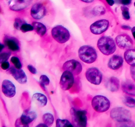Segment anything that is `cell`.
<instances>
[{
    "label": "cell",
    "mask_w": 135,
    "mask_h": 127,
    "mask_svg": "<svg viewBox=\"0 0 135 127\" xmlns=\"http://www.w3.org/2000/svg\"><path fill=\"white\" fill-rule=\"evenodd\" d=\"M106 2L108 3V4L110 6H112L114 4V1H107Z\"/></svg>",
    "instance_id": "ab89813d"
},
{
    "label": "cell",
    "mask_w": 135,
    "mask_h": 127,
    "mask_svg": "<svg viewBox=\"0 0 135 127\" xmlns=\"http://www.w3.org/2000/svg\"><path fill=\"white\" fill-rule=\"evenodd\" d=\"M27 68H28L29 70L30 71V72L33 74H36L37 73V70L35 67L33 66V65H30L27 66Z\"/></svg>",
    "instance_id": "836d02e7"
},
{
    "label": "cell",
    "mask_w": 135,
    "mask_h": 127,
    "mask_svg": "<svg viewBox=\"0 0 135 127\" xmlns=\"http://www.w3.org/2000/svg\"><path fill=\"white\" fill-rule=\"evenodd\" d=\"M132 32V33L133 37H134V39H135V32Z\"/></svg>",
    "instance_id": "f6af8a7d"
},
{
    "label": "cell",
    "mask_w": 135,
    "mask_h": 127,
    "mask_svg": "<svg viewBox=\"0 0 135 127\" xmlns=\"http://www.w3.org/2000/svg\"><path fill=\"white\" fill-rule=\"evenodd\" d=\"M54 117L52 114L50 113H46L43 115L42 120L44 124L47 126L50 127L52 126L54 121Z\"/></svg>",
    "instance_id": "cb8c5ba5"
},
{
    "label": "cell",
    "mask_w": 135,
    "mask_h": 127,
    "mask_svg": "<svg viewBox=\"0 0 135 127\" xmlns=\"http://www.w3.org/2000/svg\"><path fill=\"white\" fill-rule=\"evenodd\" d=\"M109 22L107 20L97 21L90 26L91 32L95 35H100L105 31L109 27Z\"/></svg>",
    "instance_id": "30bf717a"
},
{
    "label": "cell",
    "mask_w": 135,
    "mask_h": 127,
    "mask_svg": "<svg viewBox=\"0 0 135 127\" xmlns=\"http://www.w3.org/2000/svg\"><path fill=\"white\" fill-rule=\"evenodd\" d=\"M126 62L131 66H135V49H129L124 54Z\"/></svg>",
    "instance_id": "7402d4cb"
},
{
    "label": "cell",
    "mask_w": 135,
    "mask_h": 127,
    "mask_svg": "<svg viewBox=\"0 0 135 127\" xmlns=\"http://www.w3.org/2000/svg\"><path fill=\"white\" fill-rule=\"evenodd\" d=\"M72 123L74 127H85L87 123L86 111L77 110L72 108L70 110Z\"/></svg>",
    "instance_id": "277c9868"
},
{
    "label": "cell",
    "mask_w": 135,
    "mask_h": 127,
    "mask_svg": "<svg viewBox=\"0 0 135 127\" xmlns=\"http://www.w3.org/2000/svg\"><path fill=\"white\" fill-rule=\"evenodd\" d=\"M121 10L122 12L123 18L126 20H129L130 17L128 8L124 6H122L121 7Z\"/></svg>",
    "instance_id": "83f0119b"
},
{
    "label": "cell",
    "mask_w": 135,
    "mask_h": 127,
    "mask_svg": "<svg viewBox=\"0 0 135 127\" xmlns=\"http://www.w3.org/2000/svg\"><path fill=\"white\" fill-rule=\"evenodd\" d=\"M123 62V58L121 56L114 55L110 58L108 62V66L111 70H118L122 66Z\"/></svg>",
    "instance_id": "ac0fdd59"
},
{
    "label": "cell",
    "mask_w": 135,
    "mask_h": 127,
    "mask_svg": "<svg viewBox=\"0 0 135 127\" xmlns=\"http://www.w3.org/2000/svg\"><path fill=\"white\" fill-rule=\"evenodd\" d=\"M32 98L34 102L40 107H44L47 104V97L42 94L36 93L33 94Z\"/></svg>",
    "instance_id": "44dd1931"
},
{
    "label": "cell",
    "mask_w": 135,
    "mask_h": 127,
    "mask_svg": "<svg viewBox=\"0 0 135 127\" xmlns=\"http://www.w3.org/2000/svg\"><path fill=\"white\" fill-rule=\"evenodd\" d=\"M53 38L59 43L63 44L69 40L70 34L66 28L61 25H57L52 30Z\"/></svg>",
    "instance_id": "8992f818"
},
{
    "label": "cell",
    "mask_w": 135,
    "mask_h": 127,
    "mask_svg": "<svg viewBox=\"0 0 135 127\" xmlns=\"http://www.w3.org/2000/svg\"><path fill=\"white\" fill-rule=\"evenodd\" d=\"M46 12V8L42 3H36L31 8V15L34 19L40 20L45 17Z\"/></svg>",
    "instance_id": "7c38bea8"
},
{
    "label": "cell",
    "mask_w": 135,
    "mask_h": 127,
    "mask_svg": "<svg viewBox=\"0 0 135 127\" xmlns=\"http://www.w3.org/2000/svg\"><path fill=\"white\" fill-rule=\"evenodd\" d=\"M78 55L80 59L87 64L94 62L98 57L95 49L89 45L80 47L78 51Z\"/></svg>",
    "instance_id": "7a4b0ae2"
},
{
    "label": "cell",
    "mask_w": 135,
    "mask_h": 127,
    "mask_svg": "<svg viewBox=\"0 0 135 127\" xmlns=\"http://www.w3.org/2000/svg\"><path fill=\"white\" fill-rule=\"evenodd\" d=\"M115 41L117 45L122 49H130L133 44L131 37L125 34L118 35L115 38Z\"/></svg>",
    "instance_id": "8fae6325"
},
{
    "label": "cell",
    "mask_w": 135,
    "mask_h": 127,
    "mask_svg": "<svg viewBox=\"0 0 135 127\" xmlns=\"http://www.w3.org/2000/svg\"><path fill=\"white\" fill-rule=\"evenodd\" d=\"M134 6H135V2H134Z\"/></svg>",
    "instance_id": "bcb514c9"
},
{
    "label": "cell",
    "mask_w": 135,
    "mask_h": 127,
    "mask_svg": "<svg viewBox=\"0 0 135 127\" xmlns=\"http://www.w3.org/2000/svg\"><path fill=\"white\" fill-rule=\"evenodd\" d=\"M122 88L124 93L128 95L135 97V85L132 81L126 80L122 83Z\"/></svg>",
    "instance_id": "d6986e66"
},
{
    "label": "cell",
    "mask_w": 135,
    "mask_h": 127,
    "mask_svg": "<svg viewBox=\"0 0 135 127\" xmlns=\"http://www.w3.org/2000/svg\"><path fill=\"white\" fill-rule=\"evenodd\" d=\"M110 105L109 100L102 95L95 96L91 101L93 109L98 112H104L107 111L110 107Z\"/></svg>",
    "instance_id": "5b68a950"
},
{
    "label": "cell",
    "mask_w": 135,
    "mask_h": 127,
    "mask_svg": "<svg viewBox=\"0 0 135 127\" xmlns=\"http://www.w3.org/2000/svg\"><path fill=\"white\" fill-rule=\"evenodd\" d=\"M11 55V52H4L0 55V62L2 63L6 62Z\"/></svg>",
    "instance_id": "d6a6232c"
},
{
    "label": "cell",
    "mask_w": 135,
    "mask_h": 127,
    "mask_svg": "<svg viewBox=\"0 0 135 127\" xmlns=\"http://www.w3.org/2000/svg\"><path fill=\"white\" fill-rule=\"evenodd\" d=\"M9 72L19 83L24 84L27 82L26 75L22 69H18L12 67L9 69Z\"/></svg>",
    "instance_id": "5bb4252c"
},
{
    "label": "cell",
    "mask_w": 135,
    "mask_h": 127,
    "mask_svg": "<svg viewBox=\"0 0 135 127\" xmlns=\"http://www.w3.org/2000/svg\"><path fill=\"white\" fill-rule=\"evenodd\" d=\"M132 32H135V27H133L131 29Z\"/></svg>",
    "instance_id": "ee69618b"
},
{
    "label": "cell",
    "mask_w": 135,
    "mask_h": 127,
    "mask_svg": "<svg viewBox=\"0 0 135 127\" xmlns=\"http://www.w3.org/2000/svg\"><path fill=\"white\" fill-rule=\"evenodd\" d=\"M34 29L33 25L26 23L22 25L20 30H21L22 32L26 33L33 31Z\"/></svg>",
    "instance_id": "4dcf8cb0"
},
{
    "label": "cell",
    "mask_w": 135,
    "mask_h": 127,
    "mask_svg": "<svg viewBox=\"0 0 135 127\" xmlns=\"http://www.w3.org/2000/svg\"><path fill=\"white\" fill-rule=\"evenodd\" d=\"M56 126L57 127H68V126H73L70 122L67 120H61L58 119L56 121Z\"/></svg>",
    "instance_id": "484cf974"
},
{
    "label": "cell",
    "mask_w": 135,
    "mask_h": 127,
    "mask_svg": "<svg viewBox=\"0 0 135 127\" xmlns=\"http://www.w3.org/2000/svg\"><path fill=\"white\" fill-rule=\"evenodd\" d=\"M2 91L6 97H13L16 93L15 85L10 80H4L2 85Z\"/></svg>",
    "instance_id": "4fadbf2b"
},
{
    "label": "cell",
    "mask_w": 135,
    "mask_h": 127,
    "mask_svg": "<svg viewBox=\"0 0 135 127\" xmlns=\"http://www.w3.org/2000/svg\"><path fill=\"white\" fill-rule=\"evenodd\" d=\"M49 78L48 76L45 75H41L40 78V83L41 85L45 87V86H48L50 84Z\"/></svg>",
    "instance_id": "f1b7e54d"
},
{
    "label": "cell",
    "mask_w": 135,
    "mask_h": 127,
    "mask_svg": "<svg viewBox=\"0 0 135 127\" xmlns=\"http://www.w3.org/2000/svg\"><path fill=\"white\" fill-rule=\"evenodd\" d=\"M10 64H9L8 62H7V61L2 63L1 64V68H2L3 70H5L9 69V67H10Z\"/></svg>",
    "instance_id": "e575fe53"
},
{
    "label": "cell",
    "mask_w": 135,
    "mask_h": 127,
    "mask_svg": "<svg viewBox=\"0 0 135 127\" xmlns=\"http://www.w3.org/2000/svg\"><path fill=\"white\" fill-rule=\"evenodd\" d=\"M122 29L124 30H129L132 29V28L130 26L127 25H122Z\"/></svg>",
    "instance_id": "f35d334b"
},
{
    "label": "cell",
    "mask_w": 135,
    "mask_h": 127,
    "mask_svg": "<svg viewBox=\"0 0 135 127\" xmlns=\"http://www.w3.org/2000/svg\"><path fill=\"white\" fill-rule=\"evenodd\" d=\"M1 52L2 51L4 47V45H3L2 44H1Z\"/></svg>",
    "instance_id": "7bdbcfd3"
},
{
    "label": "cell",
    "mask_w": 135,
    "mask_h": 127,
    "mask_svg": "<svg viewBox=\"0 0 135 127\" xmlns=\"http://www.w3.org/2000/svg\"><path fill=\"white\" fill-rule=\"evenodd\" d=\"M32 2L31 1H11L8 2V5L10 9L12 10L18 11L26 8L30 6Z\"/></svg>",
    "instance_id": "2e32d148"
},
{
    "label": "cell",
    "mask_w": 135,
    "mask_h": 127,
    "mask_svg": "<svg viewBox=\"0 0 135 127\" xmlns=\"http://www.w3.org/2000/svg\"><path fill=\"white\" fill-rule=\"evenodd\" d=\"M15 126H16V127H20V126H21V127H22H22H26L25 125H23V123H22L20 118H18V119H17V120L16 121Z\"/></svg>",
    "instance_id": "8d00e7d4"
},
{
    "label": "cell",
    "mask_w": 135,
    "mask_h": 127,
    "mask_svg": "<svg viewBox=\"0 0 135 127\" xmlns=\"http://www.w3.org/2000/svg\"><path fill=\"white\" fill-rule=\"evenodd\" d=\"M97 46L101 52L105 55H112L116 50V43L113 38L109 37H101L98 40Z\"/></svg>",
    "instance_id": "6da1fadb"
},
{
    "label": "cell",
    "mask_w": 135,
    "mask_h": 127,
    "mask_svg": "<svg viewBox=\"0 0 135 127\" xmlns=\"http://www.w3.org/2000/svg\"><path fill=\"white\" fill-rule=\"evenodd\" d=\"M74 83L73 74L70 71H65L61 78L60 81L61 88L64 90H67L71 88Z\"/></svg>",
    "instance_id": "9c48e42d"
},
{
    "label": "cell",
    "mask_w": 135,
    "mask_h": 127,
    "mask_svg": "<svg viewBox=\"0 0 135 127\" xmlns=\"http://www.w3.org/2000/svg\"><path fill=\"white\" fill-rule=\"evenodd\" d=\"M4 43L5 46L11 51L16 52L20 51L19 43L15 37L6 35L4 39Z\"/></svg>",
    "instance_id": "9a60e30c"
},
{
    "label": "cell",
    "mask_w": 135,
    "mask_h": 127,
    "mask_svg": "<svg viewBox=\"0 0 135 127\" xmlns=\"http://www.w3.org/2000/svg\"><path fill=\"white\" fill-rule=\"evenodd\" d=\"M62 69L65 71H68L72 73L74 75L80 74L82 72L83 67L81 63L75 60H68L63 65Z\"/></svg>",
    "instance_id": "ba28073f"
},
{
    "label": "cell",
    "mask_w": 135,
    "mask_h": 127,
    "mask_svg": "<svg viewBox=\"0 0 135 127\" xmlns=\"http://www.w3.org/2000/svg\"><path fill=\"white\" fill-rule=\"evenodd\" d=\"M26 23L23 19L20 18H16L14 23V27L16 29L20 30V28L22 25L25 23Z\"/></svg>",
    "instance_id": "1f68e13d"
},
{
    "label": "cell",
    "mask_w": 135,
    "mask_h": 127,
    "mask_svg": "<svg viewBox=\"0 0 135 127\" xmlns=\"http://www.w3.org/2000/svg\"><path fill=\"white\" fill-rule=\"evenodd\" d=\"M132 2V1L130 0H122L121 1L122 4L124 5H127L130 4Z\"/></svg>",
    "instance_id": "74e56055"
},
{
    "label": "cell",
    "mask_w": 135,
    "mask_h": 127,
    "mask_svg": "<svg viewBox=\"0 0 135 127\" xmlns=\"http://www.w3.org/2000/svg\"><path fill=\"white\" fill-rule=\"evenodd\" d=\"M81 1L86 3H91L94 1H92V0H81Z\"/></svg>",
    "instance_id": "60d3db41"
},
{
    "label": "cell",
    "mask_w": 135,
    "mask_h": 127,
    "mask_svg": "<svg viewBox=\"0 0 135 127\" xmlns=\"http://www.w3.org/2000/svg\"><path fill=\"white\" fill-rule=\"evenodd\" d=\"M86 77L88 81L95 85H99L102 79V75L101 71L94 67H91L87 70Z\"/></svg>",
    "instance_id": "52a82bcc"
},
{
    "label": "cell",
    "mask_w": 135,
    "mask_h": 127,
    "mask_svg": "<svg viewBox=\"0 0 135 127\" xmlns=\"http://www.w3.org/2000/svg\"><path fill=\"white\" fill-rule=\"evenodd\" d=\"M123 102L127 107H135V99L130 97H126L123 99Z\"/></svg>",
    "instance_id": "d4e9b609"
},
{
    "label": "cell",
    "mask_w": 135,
    "mask_h": 127,
    "mask_svg": "<svg viewBox=\"0 0 135 127\" xmlns=\"http://www.w3.org/2000/svg\"><path fill=\"white\" fill-rule=\"evenodd\" d=\"M110 116L112 119L120 123L128 122L132 119V114L130 111L121 107H116L112 109L110 111Z\"/></svg>",
    "instance_id": "3957f363"
},
{
    "label": "cell",
    "mask_w": 135,
    "mask_h": 127,
    "mask_svg": "<svg viewBox=\"0 0 135 127\" xmlns=\"http://www.w3.org/2000/svg\"><path fill=\"white\" fill-rule=\"evenodd\" d=\"M93 13L95 16H99L104 15L106 12L104 7L102 6H96L93 10Z\"/></svg>",
    "instance_id": "4316f807"
},
{
    "label": "cell",
    "mask_w": 135,
    "mask_h": 127,
    "mask_svg": "<svg viewBox=\"0 0 135 127\" xmlns=\"http://www.w3.org/2000/svg\"><path fill=\"white\" fill-rule=\"evenodd\" d=\"M38 126H43V127H48L47 125H46L45 124H40L38 125H37V127H38Z\"/></svg>",
    "instance_id": "b9f144b4"
},
{
    "label": "cell",
    "mask_w": 135,
    "mask_h": 127,
    "mask_svg": "<svg viewBox=\"0 0 135 127\" xmlns=\"http://www.w3.org/2000/svg\"><path fill=\"white\" fill-rule=\"evenodd\" d=\"M37 114L33 111L26 110L23 111L20 119L21 121L26 127H28L29 124L36 119Z\"/></svg>",
    "instance_id": "e0dca14e"
},
{
    "label": "cell",
    "mask_w": 135,
    "mask_h": 127,
    "mask_svg": "<svg viewBox=\"0 0 135 127\" xmlns=\"http://www.w3.org/2000/svg\"><path fill=\"white\" fill-rule=\"evenodd\" d=\"M11 62L14 64L16 68L18 69H21L22 64L19 58L16 56H12L11 59Z\"/></svg>",
    "instance_id": "f546056e"
},
{
    "label": "cell",
    "mask_w": 135,
    "mask_h": 127,
    "mask_svg": "<svg viewBox=\"0 0 135 127\" xmlns=\"http://www.w3.org/2000/svg\"><path fill=\"white\" fill-rule=\"evenodd\" d=\"M130 71L131 77L135 81V66H131Z\"/></svg>",
    "instance_id": "d590c367"
},
{
    "label": "cell",
    "mask_w": 135,
    "mask_h": 127,
    "mask_svg": "<svg viewBox=\"0 0 135 127\" xmlns=\"http://www.w3.org/2000/svg\"><path fill=\"white\" fill-rule=\"evenodd\" d=\"M32 25L36 32L40 36H43L45 34L47 29L45 25L42 23L33 21L32 23Z\"/></svg>",
    "instance_id": "603a6c76"
},
{
    "label": "cell",
    "mask_w": 135,
    "mask_h": 127,
    "mask_svg": "<svg viewBox=\"0 0 135 127\" xmlns=\"http://www.w3.org/2000/svg\"><path fill=\"white\" fill-rule=\"evenodd\" d=\"M106 87L112 92L118 90L119 87V80L117 78L112 76L105 83Z\"/></svg>",
    "instance_id": "ffe728a7"
}]
</instances>
